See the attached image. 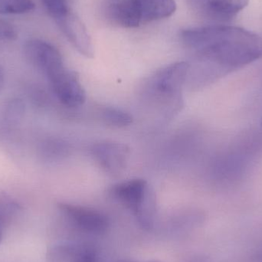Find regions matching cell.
I'll return each instance as SVG.
<instances>
[{"instance_id":"cell-1","label":"cell","mask_w":262,"mask_h":262,"mask_svg":"<svg viewBox=\"0 0 262 262\" xmlns=\"http://www.w3.org/2000/svg\"><path fill=\"white\" fill-rule=\"evenodd\" d=\"M180 38L195 52L187 61L185 84L191 90L262 58L261 37L237 26L216 24L184 29Z\"/></svg>"},{"instance_id":"cell-2","label":"cell","mask_w":262,"mask_h":262,"mask_svg":"<svg viewBox=\"0 0 262 262\" xmlns=\"http://www.w3.org/2000/svg\"><path fill=\"white\" fill-rule=\"evenodd\" d=\"M188 62L169 64L149 78L145 88L146 98L156 104L165 119H171L183 107L182 91L186 83Z\"/></svg>"},{"instance_id":"cell-3","label":"cell","mask_w":262,"mask_h":262,"mask_svg":"<svg viewBox=\"0 0 262 262\" xmlns=\"http://www.w3.org/2000/svg\"><path fill=\"white\" fill-rule=\"evenodd\" d=\"M110 194L117 201L130 209L143 224H149L155 210V193L149 183L134 179L112 186Z\"/></svg>"},{"instance_id":"cell-4","label":"cell","mask_w":262,"mask_h":262,"mask_svg":"<svg viewBox=\"0 0 262 262\" xmlns=\"http://www.w3.org/2000/svg\"><path fill=\"white\" fill-rule=\"evenodd\" d=\"M46 77L61 104L69 107H79L84 104L86 94L76 72L63 66Z\"/></svg>"},{"instance_id":"cell-5","label":"cell","mask_w":262,"mask_h":262,"mask_svg":"<svg viewBox=\"0 0 262 262\" xmlns=\"http://www.w3.org/2000/svg\"><path fill=\"white\" fill-rule=\"evenodd\" d=\"M191 10L206 21L224 23L235 18L249 0H187Z\"/></svg>"},{"instance_id":"cell-6","label":"cell","mask_w":262,"mask_h":262,"mask_svg":"<svg viewBox=\"0 0 262 262\" xmlns=\"http://www.w3.org/2000/svg\"><path fill=\"white\" fill-rule=\"evenodd\" d=\"M92 157L100 167L112 176H118L127 166L130 149L124 143L103 141L95 143L91 149Z\"/></svg>"},{"instance_id":"cell-7","label":"cell","mask_w":262,"mask_h":262,"mask_svg":"<svg viewBox=\"0 0 262 262\" xmlns=\"http://www.w3.org/2000/svg\"><path fill=\"white\" fill-rule=\"evenodd\" d=\"M61 212L77 229L89 233H101L108 226L107 217L94 209L71 204H61Z\"/></svg>"},{"instance_id":"cell-8","label":"cell","mask_w":262,"mask_h":262,"mask_svg":"<svg viewBox=\"0 0 262 262\" xmlns=\"http://www.w3.org/2000/svg\"><path fill=\"white\" fill-rule=\"evenodd\" d=\"M23 49L26 59L45 75L64 64L59 51L46 41L30 40L25 44Z\"/></svg>"},{"instance_id":"cell-9","label":"cell","mask_w":262,"mask_h":262,"mask_svg":"<svg viewBox=\"0 0 262 262\" xmlns=\"http://www.w3.org/2000/svg\"><path fill=\"white\" fill-rule=\"evenodd\" d=\"M57 24L71 44L83 56L93 58L94 46L85 26L75 14L69 12L63 18L57 20Z\"/></svg>"},{"instance_id":"cell-10","label":"cell","mask_w":262,"mask_h":262,"mask_svg":"<svg viewBox=\"0 0 262 262\" xmlns=\"http://www.w3.org/2000/svg\"><path fill=\"white\" fill-rule=\"evenodd\" d=\"M103 10L109 21L121 27L136 28L141 24L138 0H104Z\"/></svg>"},{"instance_id":"cell-11","label":"cell","mask_w":262,"mask_h":262,"mask_svg":"<svg viewBox=\"0 0 262 262\" xmlns=\"http://www.w3.org/2000/svg\"><path fill=\"white\" fill-rule=\"evenodd\" d=\"M138 6L141 24L168 18L177 10L175 0H138Z\"/></svg>"},{"instance_id":"cell-12","label":"cell","mask_w":262,"mask_h":262,"mask_svg":"<svg viewBox=\"0 0 262 262\" xmlns=\"http://www.w3.org/2000/svg\"><path fill=\"white\" fill-rule=\"evenodd\" d=\"M25 104L15 98L6 101L0 110V126L3 129H12L19 125L25 115Z\"/></svg>"},{"instance_id":"cell-13","label":"cell","mask_w":262,"mask_h":262,"mask_svg":"<svg viewBox=\"0 0 262 262\" xmlns=\"http://www.w3.org/2000/svg\"><path fill=\"white\" fill-rule=\"evenodd\" d=\"M101 121L110 127H125L133 123V117L130 114L115 107H104L99 111Z\"/></svg>"},{"instance_id":"cell-14","label":"cell","mask_w":262,"mask_h":262,"mask_svg":"<svg viewBox=\"0 0 262 262\" xmlns=\"http://www.w3.org/2000/svg\"><path fill=\"white\" fill-rule=\"evenodd\" d=\"M32 0H0V15H21L35 9Z\"/></svg>"},{"instance_id":"cell-15","label":"cell","mask_w":262,"mask_h":262,"mask_svg":"<svg viewBox=\"0 0 262 262\" xmlns=\"http://www.w3.org/2000/svg\"><path fill=\"white\" fill-rule=\"evenodd\" d=\"M18 212V206L12 203H0V243L3 241L4 229Z\"/></svg>"},{"instance_id":"cell-16","label":"cell","mask_w":262,"mask_h":262,"mask_svg":"<svg viewBox=\"0 0 262 262\" xmlns=\"http://www.w3.org/2000/svg\"><path fill=\"white\" fill-rule=\"evenodd\" d=\"M55 21L63 18L70 10L66 0H41Z\"/></svg>"},{"instance_id":"cell-17","label":"cell","mask_w":262,"mask_h":262,"mask_svg":"<svg viewBox=\"0 0 262 262\" xmlns=\"http://www.w3.org/2000/svg\"><path fill=\"white\" fill-rule=\"evenodd\" d=\"M5 84V75L3 69L0 67V92L3 89Z\"/></svg>"},{"instance_id":"cell-18","label":"cell","mask_w":262,"mask_h":262,"mask_svg":"<svg viewBox=\"0 0 262 262\" xmlns=\"http://www.w3.org/2000/svg\"><path fill=\"white\" fill-rule=\"evenodd\" d=\"M260 262H262V255L260 257Z\"/></svg>"}]
</instances>
